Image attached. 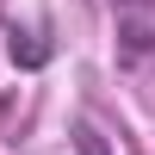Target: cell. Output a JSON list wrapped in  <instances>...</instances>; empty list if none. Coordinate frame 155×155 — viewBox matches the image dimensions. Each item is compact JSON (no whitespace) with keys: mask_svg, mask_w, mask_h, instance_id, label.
Listing matches in <instances>:
<instances>
[{"mask_svg":"<svg viewBox=\"0 0 155 155\" xmlns=\"http://www.w3.org/2000/svg\"><path fill=\"white\" fill-rule=\"evenodd\" d=\"M74 155H112V149H106V137H99V130H93L87 118L74 124Z\"/></svg>","mask_w":155,"mask_h":155,"instance_id":"obj_1","label":"cell"},{"mask_svg":"<svg viewBox=\"0 0 155 155\" xmlns=\"http://www.w3.org/2000/svg\"><path fill=\"white\" fill-rule=\"evenodd\" d=\"M118 6H143V0H118Z\"/></svg>","mask_w":155,"mask_h":155,"instance_id":"obj_2","label":"cell"}]
</instances>
